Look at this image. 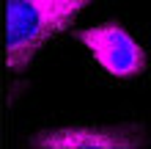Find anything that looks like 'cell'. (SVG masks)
<instances>
[{"instance_id": "obj_2", "label": "cell", "mask_w": 151, "mask_h": 149, "mask_svg": "<svg viewBox=\"0 0 151 149\" xmlns=\"http://www.w3.org/2000/svg\"><path fill=\"white\" fill-rule=\"evenodd\" d=\"M77 39L91 50L96 64L113 77H135L146 69V50L118 22L77 31Z\"/></svg>"}, {"instance_id": "obj_1", "label": "cell", "mask_w": 151, "mask_h": 149, "mask_svg": "<svg viewBox=\"0 0 151 149\" xmlns=\"http://www.w3.org/2000/svg\"><path fill=\"white\" fill-rule=\"evenodd\" d=\"M93 0H8L6 6V66L22 72L52 36L66 31Z\"/></svg>"}, {"instance_id": "obj_3", "label": "cell", "mask_w": 151, "mask_h": 149, "mask_svg": "<svg viewBox=\"0 0 151 149\" xmlns=\"http://www.w3.org/2000/svg\"><path fill=\"white\" fill-rule=\"evenodd\" d=\"M44 149H132L143 144L137 127H63L39 133L30 141Z\"/></svg>"}]
</instances>
